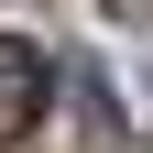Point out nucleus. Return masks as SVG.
Segmentation results:
<instances>
[{"mask_svg": "<svg viewBox=\"0 0 153 153\" xmlns=\"http://www.w3.org/2000/svg\"><path fill=\"white\" fill-rule=\"evenodd\" d=\"M44 88H55L44 44H22V33H0V142H22V131H33V109H44Z\"/></svg>", "mask_w": 153, "mask_h": 153, "instance_id": "f257e3e1", "label": "nucleus"}, {"mask_svg": "<svg viewBox=\"0 0 153 153\" xmlns=\"http://www.w3.org/2000/svg\"><path fill=\"white\" fill-rule=\"evenodd\" d=\"M76 120H88V142H99V153H120V109H109V76H88V66H76Z\"/></svg>", "mask_w": 153, "mask_h": 153, "instance_id": "f03ea898", "label": "nucleus"}]
</instances>
